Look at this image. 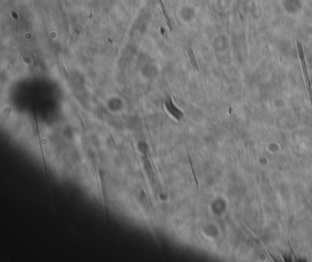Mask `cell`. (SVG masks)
Returning a JSON list of instances; mask_svg holds the SVG:
<instances>
[{
    "label": "cell",
    "mask_w": 312,
    "mask_h": 262,
    "mask_svg": "<svg viewBox=\"0 0 312 262\" xmlns=\"http://www.w3.org/2000/svg\"><path fill=\"white\" fill-rule=\"evenodd\" d=\"M158 1H159V5H160V8H162V11H163V15H164V17H165V18H166V22H167V25H168V27L169 30L171 31L172 28H171V25H170V23H169L168 17H167V15H166L165 9H164V7H163V3H162V1H161V0H158Z\"/></svg>",
    "instance_id": "1"
}]
</instances>
